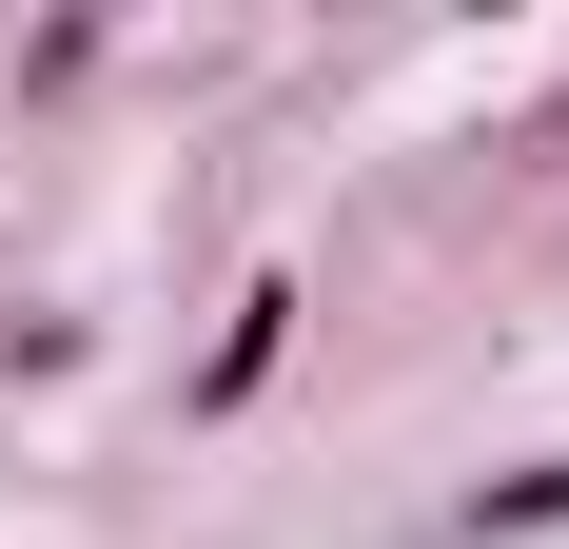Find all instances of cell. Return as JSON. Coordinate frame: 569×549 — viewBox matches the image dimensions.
<instances>
[{
  "instance_id": "cell-1",
  "label": "cell",
  "mask_w": 569,
  "mask_h": 549,
  "mask_svg": "<svg viewBox=\"0 0 569 549\" xmlns=\"http://www.w3.org/2000/svg\"><path fill=\"white\" fill-rule=\"evenodd\" d=\"M276 353H295V295H276V274H256V295H236V333H217V373H197V412H236V392L276 373Z\"/></svg>"
},
{
  "instance_id": "cell-2",
  "label": "cell",
  "mask_w": 569,
  "mask_h": 549,
  "mask_svg": "<svg viewBox=\"0 0 569 549\" xmlns=\"http://www.w3.org/2000/svg\"><path fill=\"white\" fill-rule=\"evenodd\" d=\"M491 530H569V451H550V471H511V491H491Z\"/></svg>"
}]
</instances>
